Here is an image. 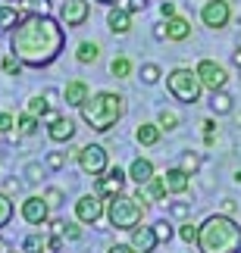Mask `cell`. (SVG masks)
Segmentation results:
<instances>
[{"mask_svg":"<svg viewBox=\"0 0 241 253\" xmlns=\"http://www.w3.org/2000/svg\"><path fill=\"white\" fill-rule=\"evenodd\" d=\"M66 25L50 13H25L13 32H9V53L19 56L22 66L44 69L63 53Z\"/></svg>","mask_w":241,"mask_h":253,"instance_id":"1","label":"cell"},{"mask_svg":"<svg viewBox=\"0 0 241 253\" xmlns=\"http://www.w3.org/2000/svg\"><path fill=\"white\" fill-rule=\"evenodd\" d=\"M200 253H241V225L229 212H216L200 222L197 231Z\"/></svg>","mask_w":241,"mask_h":253,"instance_id":"2","label":"cell"},{"mask_svg":"<svg viewBox=\"0 0 241 253\" xmlns=\"http://www.w3.org/2000/svg\"><path fill=\"white\" fill-rule=\"evenodd\" d=\"M79 113H82V122L88 125L91 131H110L113 125H116L122 119V113H125V97L116 94V91H97V94H91L88 100H85L79 106Z\"/></svg>","mask_w":241,"mask_h":253,"instance_id":"3","label":"cell"},{"mask_svg":"<svg viewBox=\"0 0 241 253\" xmlns=\"http://www.w3.org/2000/svg\"><path fill=\"white\" fill-rule=\"evenodd\" d=\"M144 210L147 207H144L135 194H116V197L107 200V222L116 231H132L135 225H141Z\"/></svg>","mask_w":241,"mask_h":253,"instance_id":"4","label":"cell"},{"mask_svg":"<svg viewBox=\"0 0 241 253\" xmlns=\"http://www.w3.org/2000/svg\"><path fill=\"white\" fill-rule=\"evenodd\" d=\"M166 91L176 97L179 103L194 106L207 87H204V82H200L197 69H188V66H176L172 72H166Z\"/></svg>","mask_w":241,"mask_h":253,"instance_id":"5","label":"cell"},{"mask_svg":"<svg viewBox=\"0 0 241 253\" xmlns=\"http://www.w3.org/2000/svg\"><path fill=\"white\" fill-rule=\"evenodd\" d=\"M79 169L85 175H91V178H97V175H103L110 169V157H107V147L103 144H85V147L79 150Z\"/></svg>","mask_w":241,"mask_h":253,"instance_id":"6","label":"cell"},{"mask_svg":"<svg viewBox=\"0 0 241 253\" xmlns=\"http://www.w3.org/2000/svg\"><path fill=\"white\" fill-rule=\"evenodd\" d=\"M103 216H107V197H100L97 191L82 194V197L75 200V219H79L82 225H97Z\"/></svg>","mask_w":241,"mask_h":253,"instance_id":"7","label":"cell"},{"mask_svg":"<svg viewBox=\"0 0 241 253\" xmlns=\"http://www.w3.org/2000/svg\"><path fill=\"white\" fill-rule=\"evenodd\" d=\"M200 22L207 28H213V32L226 28L232 22V3H229V0H207V3L200 6Z\"/></svg>","mask_w":241,"mask_h":253,"instance_id":"8","label":"cell"},{"mask_svg":"<svg viewBox=\"0 0 241 253\" xmlns=\"http://www.w3.org/2000/svg\"><path fill=\"white\" fill-rule=\"evenodd\" d=\"M19 216H22L28 225H47V219H50V203H47L44 194H28L22 200V207H19Z\"/></svg>","mask_w":241,"mask_h":253,"instance_id":"9","label":"cell"},{"mask_svg":"<svg viewBox=\"0 0 241 253\" xmlns=\"http://www.w3.org/2000/svg\"><path fill=\"white\" fill-rule=\"evenodd\" d=\"M91 16V3L88 0H60V9H56V19L66 25V28H79L88 22Z\"/></svg>","mask_w":241,"mask_h":253,"instance_id":"10","label":"cell"},{"mask_svg":"<svg viewBox=\"0 0 241 253\" xmlns=\"http://www.w3.org/2000/svg\"><path fill=\"white\" fill-rule=\"evenodd\" d=\"M194 69H197V75H200V82H204L207 91H223L229 84V69L223 63H216V60H200Z\"/></svg>","mask_w":241,"mask_h":253,"instance_id":"11","label":"cell"},{"mask_svg":"<svg viewBox=\"0 0 241 253\" xmlns=\"http://www.w3.org/2000/svg\"><path fill=\"white\" fill-rule=\"evenodd\" d=\"M125 181H129V172H122L119 166H110L103 175H97L94 178V191L100 194V197H116V194H122V188H125Z\"/></svg>","mask_w":241,"mask_h":253,"instance_id":"12","label":"cell"},{"mask_svg":"<svg viewBox=\"0 0 241 253\" xmlns=\"http://www.w3.org/2000/svg\"><path fill=\"white\" fill-rule=\"evenodd\" d=\"M135 197H138V200L144 203V207H147V203H166L169 191H166V184H163V175H153V178H150L147 184H138Z\"/></svg>","mask_w":241,"mask_h":253,"instance_id":"13","label":"cell"},{"mask_svg":"<svg viewBox=\"0 0 241 253\" xmlns=\"http://www.w3.org/2000/svg\"><path fill=\"white\" fill-rule=\"evenodd\" d=\"M129 244L141 253H153L160 247V238H157V231H153V225H135L129 231Z\"/></svg>","mask_w":241,"mask_h":253,"instance_id":"14","label":"cell"},{"mask_svg":"<svg viewBox=\"0 0 241 253\" xmlns=\"http://www.w3.org/2000/svg\"><path fill=\"white\" fill-rule=\"evenodd\" d=\"M75 131H79V125H75L69 116H56L53 122H47V138L53 144H69L75 138Z\"/></svg>","mask_w":241,"mask_h":253,"instance_id":"15","label":"cell"},{"mask_svg":"<svg viewBox=\"0 0 241 253\" xmlns=\"http://www.w3.org/2000/svg\"><path fill=\"white\" fill-rule=\"evenodd\" d=\"M107 28H110L113 35H129V32H132V13H129L122 3L110 6V13H107Z\"/></svg>","mask_w":241,"mask_h":253,"instance_id":"16","label":"cell"},{"mask_svg":"<svg viewBox=\"0 0 241 253\" xmlns=\"http://www.w3.org/2000/svg\"><path fill=\"white\" fill-rule=\"evenodd\" d=\"M163 184H166L169 194H176V197H179V194H185V191L191 188V175L182 169V166L166 169V172H163Z\"/></svg>","mask_w":241,"mask_h":253,"instance_id":"17","label":"cell"},{"mask_svg":"<svg viewBox=\"0 0 241 253\" xmlns=\"http://www.w3.org/2000/svg\"><path fill=\"white\" fill-rule=\"evenodd\" d=\"M88 97H91V87L85 84L82 79L66 82V87H63V100H66V106H75V110H79V106L88 100Z\"/></svg>","mask_w":241,"mask_h":253,"instance_id":"18","label":"cell"},{"mask_svg":"<svg viewBox=\"0 0 241 253\" xmlns=\"http://www.w3.org/2000/svg\"><path fill=\"white\" fill-rule=\"evenodd\" d=\"M166 22V41H176V44H182V41H188L191 38V22L185 16H172V19H163Z\"/></svg>","mask_w":241,"mask_h":253,"instance_id":"19","label":"cell"},{"mask_svg":"<svg viewBox=\"0 0 241 253\" xmlns=\"http://www.w3.org/2000/svg\"><path fill=\"white\" fill-rule=\"evenodd\" d=\"M153 163L147 160V157H135L132 160V166H129V178L135 181V184H147L150 178H153Z\"/></svg>","mask_w":241,"mask_h":253,"instance_id":"20","label":"cell"},{"mask_svg":"<svg viewBox=\"0 0 241 253\" xmlns=\"http://www.w3.org/2000/svg\"><path fill=\"white\" fill-rule=\"evenodd\" d=\"M160 134H163V128H160L157 122H141L138 128H135V141H138L141 147H157Z\"/></svg>","mask_w":241,"mask_h":253,"instance_id":"21","label":"cell"},{"mask_svg":"<svg viewBox=\"0 0 241 253\" xmlns=\"http://www.w3.org/2000/svg\"><path fill=\"white\" fill-rule=\"evenodd\" d=\"M210 110H213V116H229L235 110V97L226 91H210Z\"/></svg>","mask_w":241,"mask_h":253,"instance_id":"22","label":"cell"},{"mask_svg":"<svg viewBox=\"0 0 241 253\" xmlns=\"http://www.w3.org/2000/svg\"><path fill=\"white\" fill-rule=\"evenodd\" d=\"M22 16H25V9H16V6L3 3L0 6V32H13V28L22 22Z\"/></svg>","mask_w":241,"mask_h":253,"instance_id":"23","label":"cell"},{"mask_svg":"<svg viewBox=\"0 0 241 253\" xmlns=\"http://www.w3.org/2000/svg\"><path fill=\"white\" fill-rule=\"evenodd\" d=\"M38 125H41V119L32 113H22V116H16V134H22V138H32V134L38 131Z\"/></svg>","mask_w":241,"mask_h":253,"instance_id":"24","label":"cell"},{"mask_svg":"<svg viewBox=\"0 0 241 253\" xmlns=\"http://www.w3.org/2000/svg\"><path fill=\"white\" fill-rule=\"evenodd\" d=\"M97 56H100V47L94 44V41H82V44H79V50H75V60H79L82 66L97 63Z\"/></svg>","mask_w":241,"mask_h":253,"instance_id":"25","label":"cell"},{"mask_svg":"<svg viewBox=\"0 0 241 253\" xmlns=\"http://www.w3.org/2000/svg\"><path fill=\"white\" fill-rule=\"evenodd\" d=\"M47 110H50V100H47L44 94H35V97H28V103H25V113H32L38 116V119H44Z\"/></svg>","mask_w":241,"mask_h":253,"instance_id":"26","label":"cell"},{"mask_svg":"<svg viewBox=\"0 0 241 253\" xmlns=\"http://www.w3.org/2000/svg\"><path fill=\"white\" fill-rule=\"evenodd\" d=\"M166 216L169 219H188L191 216V200H166Z\"/></svg>","mask_w":241,"mask_h":253,"instance_id":"27","label":"cell"},{"mask_svg":"<svg viewBox=\"0 0 241 253\" xmlns=\"http://www.w3.org/2000/svg\"><path fill=\"white\" fill-rule=\"evenodd\" d=\"M132 72H135V66H132L129 56H116V60L110 63V75H113V79H129Z\"/></svg>","mask_w":241,"mask_h":253,"instance_id":"28","label":"cell"},{"mask_svg":"<svg viewBox=\"0 0 241 253\" xmlns=\"http://www.w3.org/2000/svg\"><path fill=\"white\" fill-rule=\"evenodd\" d=\"M13 212H16V207H13V200H9V194H6V191H0V228H6V225H9Z\"/></svg>","mask_w":241,"mask_h":253,"instance_id":"29","label":"cell"},{"mask_svg":"<svg viewBox=\"0 0 241 253\" xmlns=\"http://www.w3.org/2000/svg\"><path fill=\"white\" fill-rule=\"evenodd\" d=\"M157 125L163 131H176L179 125H182V119H179V113H172V110H160V116H157Z\"/></svg>","mask_w":241,"mask_h":253,"instance_id":"30","label":"cell"},{"mask_svg":"<svg viewBox=\"0 0 241 253\" xmlns=\"http://www.w3.org/2000/svg\"><path fill=\"white\" fill-rule=\"evenodd\" d=\"M66 160H69V153H66V150H50V153H47V160H44V166L50 169V172H60L66 166Z\"/></svg>","mask_w":241,"mask_h":253,"instance_id":"31","label":"cell"},{"mask_svg":"<svg viewBox=\"0 0 241 253\" xmlns=\"http://www.w3.org/2000/svg\"><path fill=\"white\" fill-rule=\"evenodd\" d=\"M160 79H163V69H160L157 63H144L141 66V82L144 84H157Z\"/></svg>","mask_w":241,"mask_h":253,"instance_id":"32","label":"cell"},{"mask_svg":"<svg viewBox=\"0 0 241 253\" xmlns=\"http://www.w3.org/2000/svg\"><path fill=\"white\" fill-rule=\"evenodd\" d=\"M22 250H25V253H50V250H47V241H44L41 235H28V238L22 241Z\"/></svg>","mask_w":241,"mask_h":253,"instance_id":"33","label":"cell"},{"mask_svg":"<svg viewBox=\"0 0 241 253\" xmlns=\"http://www.w3.org/2000/svg\"><path fill=\"white\" fill-rule=\"evenodd\" d=\"M19 3H22V9L25 13H50V0H19Z\"/></svg>","mask_w":241,"mask_h":253,"instance_id":"34","label":"cell"},{"mask_svg":"<svg viewBox=\"0 0 241 253\" xmlns=\"http://www.w3.org/2000/svg\"><path fill=\"white\" fill-rule=\"evenodd\" d=\"M179 166L185 169L188 175H194V172L200 169V157H197V153H191V150H188V153H182V163H179Z\"/></svg>","mask_w":241,"mask_h":253,"instance_id":"35","label":"cell"},{"mask_svg":"<svg viewBox=\"0 0 241 253\" xmlns=\"http://www.w3.org/2000/svg\"><path fill=\"white\" fill-rule=\"evenodd\" d=\"M0 69H3L6 75H22V60H19V56H13L9 53L3 63H0Z\"/></svg>","mask_w":241,"mask_h":253,"instance_id":"36","label":"cell"},{"mask_svg":"<svg viewBox=\"0 0 241 253\" xmlns=\"http://www.w3.org/2000/svg\"><path fill=\"white\" fill-rule=\"evenodd\" d=\"M63 238L66 241H82V222H63Z\"/></svg>","mask_w":241,"mask_h":253,"instance_id":"37","label":"cell"},{"mask_svg":"<svg viewBox=\"0 0 241 253\" xmlns=\"http://www.w3.org/2000/svg\"><path fill=\"white\" fill-rule=\"evenodd\" d=\"M197 231H200V225H191V222H185V225L179 228V238L185 241V244H197Z\"/></svg>","mask_w":241,"mask_h":253,"instance_id":"38","label":"cell"},{"mask_svg":"<svg viewBox=\"0 0 241 253\" xmlns=\"http://www.w3.org/2000/svg\"><path fill=\"white\" fill-rule=\"evenodd\" d=\"M47 166H41V163H25V181H41Z\"/></svg>","mask_w":241,"mask_h":253,"instance_id":"39","label":"cell"},{"mask_svg":"<svg viewBox=\"0 0 241 253\" xmlns=\"http://www.w3.org/2000/svg\"><path fill=\"white\" fill-rule=\"evenodd\" d=\"M153 231H157V238H160V244H169V238H172V225L166 219H160L157 225H153Z\"/></svg>","mask_w":241,"mask_h":253,"instance_id":"40","label":"cell"},{"mask_svg":"<svg viewBox=\"0 0 241 253\" xmlns=\"http://www.w3.org/2000/svg\"><path fill=\"white\" fill-rule=\"evenodd\" d=\"M13 128H16V116L3 110V113H0V134H9Z\"/></svg>","mask_w":241,"mask_h":253,"instance_id":"41","label":"cell"},{"mask_svg":"<svg viewBox=\"0 0 241 253\" xmlns=\"http://www.w3.org/2000/svg\"><path fill=\"white\" fill-rule=\"evenodd\" d=\"M44 197H47V203H50V207H60V203H63V191H60V188H47Z\"/></svg>","mask_w":241,"mask_h":253,"instance_id":"42","label":"cell"},{"mask_svg":"<svg viewBox=\"0 0 241 253\" xmlns=\"http://www.w3.org/2000/svg\"><path fill=\"white\" fill-rule=\"evenodd\" d=\"M119 3L129 9V13H141V9L147 6V0H119Z\"/></svg>","mask_w":241,"mask_h":253,"instance_id":"43","label":"cell"},{"mask_svg":"<svg viewBox=\"0 0 241 253\" xmlns=\"http://www.w3.org/2000/svg\"><path fill=\"white\" fill-rule=\"evenodd\" d=\"M176 13H179V9H176V3H172V0H163V3H160V16H163V19H172Z\"/></svg>","mask_w":241,"mask_h":253,"instance_id":"44","label":"cell"},{"mask_svg":"<svg viewBox=\"0 0 241 253\" xmlns=\"http://www.w3.org/2000/svg\"><path fill=\"white\" fill-rule=\"evenodd\" d=\"M107 253H141V250H135L132 244H113Z\"/></svg>","mask_w":241,"mask_h":253,"instance_id":"45","label":"cell"},{"mask_svg":"<svg viewBox=\"0 0 241 253\" xmlns=\"http://www.w3.org/2000/svg\"><path fill=\"white\" fill-rule=\"evenodd\" d=\"M153 38H157V41H166V22L153 25Z\"/></svg>","mask_w":241,"mask_h":253,"instance_id":"46","label":"cell"},{"mask_svg":"<svg viewBox=\"0 0 241 253\" xmlns=\"http://www.w3.org/2000/svg\"><path fill=\"white\" fill-rule=\"evenodd\" d=\"M200 125H204V134H213V131H216V122H213V119H204Z\"/></svg>","mask_w":241,"mask_h":253,"instance_id":"47","label":"cell"},{"mask_svg":"<svg viewBox=\"0 0 241 253\" xmlns=\"http://www.w3.org/2000/svg\"><path fill=\"white\" fill-rule=\"evenodd\" d=\"M223 212H229V216H232V212H235V200H226V203H223Z\"/></svg>","mask_w":241,"mask_h":253,"instance_id":"48","label":"cell"},{"mask_svg":"<svg viewBox=\"0 0 241 253\" xmlns=\"http://www.w3.org/2000/svg\"><path fill=\"white\" fill-rule=\"evenodd\" d=\"M16 191H19V181H16V178L6 181V194H16Z\"/></svg>","mask_w":241,"mask_h":253,"instance_id":"49","label":"cell"},{"mask_svg":"<svg viewBox=\"0 0 241 253\" xmlns=\"http://www.w3.org/2000/svg\"><path fill=\"white\" fill-rule=\"evenodd\" d=\"M44 97H47V100H50V103H60V100H56V97H60L56 91H44Z\"/></svg>","mask_w":241,"mask_h":253,"instance_id":"50","label":"cell"},{"mask_svg":"<svg viewBox=\"0 0 241 253\" xmlns=\"http://www.w3.org/2000/svg\"><path fill=\"white\" fill-rule=\"evenodd\" d=\"M232 63H235V66H238V69H241V47H238V50L232 53Z\"/></svg>","mask_w":241,"mask_h":253,"instance_id":"51","label":"cell"},{"mask_svg":"<svg viewBox=\"0 0 241 253\" xmlns=\"http://www.w3.org/2000/svg\"><path fill=\"white\" fill-rule=\"evenodd\" d=\"M97 3H103V6H116L119 0H97Z\"/></svg>","mask_w":241,"mask_h":253,"instance_id":"52","label":"cell"},{"mask_svg":"<svg viewBox=\"0 0 241 253\" xmlns=\"http://www.w3.org/2000/svg\"><path fill=\"white\" fill-rule=\"evenodd\" d=\"M0 253H9V244H6V241H0Z\"/></svg>","mask_w":241,"mask_h":253,"instance_id":"53","label":"cell"},{"mask_svg":"<svg viewBox=\"0 0 241 253\" xmlns=\"http://www.w3.org/2000/svg\"><path fill=\"white\" fill-rule=\"evenodd\" d=\"M235 184H241V172H235Z\"/></svg>","mask_w":241,"mask_h":253,"instance_id":"54","label":"cell"},{"mask_svg":"<svg viewBox=\"0 0 241 253\" xmlns=\"http://www.w3.org/2000/svg\"><path fill=\"white\" fill-rule=\"evenodd\" d=\"M9 253H25V250H9Z\"/></svg>","mask_w":241,"mask_h":253,"instance_id":"55","label":"cell"},{"mask_svg":"<svg viewBox=\"0 0 241 253\" xmlns=\"http://www.w3.org/2000/svg\"><path fill=\"white\" fill-rule=\"evenodd\" d=\"M3 3H16V0H3Z\"/></svg>","mask_w":241,"mask_h":253,"instance_id":"56","label":"cell"},{"mask_svg":"<svg viewBox=\"0 0 241 253\" xmlns=\"http://www.w3.org/2000/svg\"><path fill=\"white\" fill-rule=\"evenodd\" d=\"M238 47H241V38H238Z\"/></svg>","mask_w":241,"mask_h":253,"instance_id":"57","label":"cell"}]
</instances>
